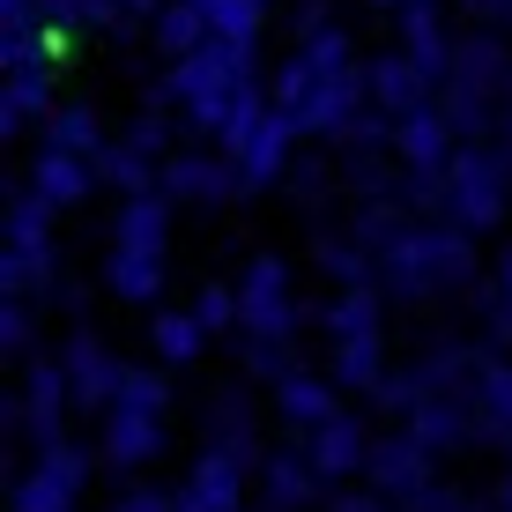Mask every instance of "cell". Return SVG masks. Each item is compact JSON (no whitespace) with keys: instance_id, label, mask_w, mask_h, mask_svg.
Instances as JSON below:
<instances>
[{"instance_id":"26","label":"cell","mask_w":512,"mask_h":512,"mask_svg":"<svg viewBox=\"0 0 512 512\" xmlns=\"http://www.w3.org/2000/svg\"><path fill=\"white\" fill-rule=\"evenodd\" d=\"M156 179H164V164H156V156H141L134 141H104V149H97V186H112L119 201L156 193Z\"/></svg>"},{"instance_id":"17","label":"cell","mask_w":512,"mask_h":512,"mask_svg":"<svg viewBox=\"0 0 512 512\" xmlns=\"http://www.w3.org/2000/svg\"><path fill=\"white\" fill-rule=\"evenodd\" d=\"M30 193H38L45 208H75V201H90L97 193V164L90 156H67V149H52V141H38V156H30Z\"/></svg>"},{"instance_id":"1","label":"cell","mask_w":512,"mask_h":512,"mask_svg":"<svg viewBox=\"0 0 512 512\" xmlns=\"http://www.w3.org/2000/svg\"><path fill=\"white\" fill-rule=\"evenodd\" d=\"M468 275H475V238L446 216H416L379 260V290H394L401 305H431V297L461 290Z\"/></svg>"},{"instance_id":"27","label":"cell","mask_w":512,"mask_h":512,"mask_svg":"<svg viewBox=\"0 0 512 512\" xmlns=\"http://www.w3.org/2000/svg\"><path fill=\"white\" fill-rule=\"evenodd\" d=\"M38 23L67 30V38H75V30H119V38H127L134 15L119 8V0H38Z\"/></svg>"},{"instance_id":"25","label":"cell","mask_w":512,"mask_h":512,"mask_svg":"<svg viewBox=\"0 0 512 512\" xmlns=\"http://www.w3.org/2000/svg\"><path fill=\"white\" fill-rule=\"evenodd\" d=\"M164 275H171V260H156V253H104V290L119 305H156Z\"/></svg>"},{"instance_id":"4","label":"cell","mask_w":512,"mask_h":512,"mask_svg":"<svg viewBox=\"0 0 512 512\" xmlns=\"http://www.w3.org/2000/svg\"><path fill=\"white\" fill-rule=\"evenodd\" d=\"M505 208H512V164L498 156V141H461L446 164V223L483 238L505 223Z\"/></svg>"},{"instance_id":"37","label":"cell","mask_w":512,"mask_h":512,"mask_svg":"<svg viewBox=\"0 0 512 512\" xmlns=\"http://www.w3.org/2000/svg\"><path fill=\"white\" fill-rule=\"evenodd\" d=\"M483 312H490V327L512 342V245H498V268H490V297H483Z\"/></svg>"},{"instance_id":"41","label":"cell","mask_w":512,"mask_h":512,"mask_svg":"<svg viewBox=\"0 0 512 512\" xmlns=\"http://www.w3.org/2000/svg\"><path fill=\"white\" fill-rule=\"evenodd\" d=\"M461 15H468L475 30H505L512 23V0H461Z\"/></svg>"},{"instance_id":"10","label":"cell","mask_w":512,"mask_h":512,"mask_svg":"<svg viewBox=\"0 0 512 512\" xmlns=\"http://www.w3.org/2000/svg\"><path fill=\"white\" fill-rule=\"evenodd\" d=\"M156 193H171V201H201V208H223V201H245V179L231 156H208V149H171L164 156V179Z\"/></svg>"},{"instance_id":"24","label":"cell","mask_w":512,"mask_h":512,"mask_svg":"<svg viewBox=\"0 0 512 512\" xmlns=\"http://www.w3.org/2000/svg\"><path fill=\"white\" fill-rule=\"evenodd\" d=\"M401 23V52L409 60H423L438 82H446V67H453V38H446V23H438V0H416V8H401L394 15Z\"/></svg>"},{"instance_id":"32","label":"cell","mask_w":512,"mask_h":512,"mask_svg":"<svg viewBox=\"0 0 512 512\" xmlns=\"http://www.w3.org/2000/svg\"><path fill=\"white\" fill-rule=\"evenodd\" d=\"M149 342H156V357H164V364H179V372H186V364L201 357L208 327L193 320V312H156V320H149Z\"/></svg>"},{"instance_id":"33","label":"cell","mask_w":512,"mask_h":512,"mask_svg":"<svg viewBox=\"0 0 512 512\" xmlns=\"http://www.w3.org/2000/svg\"><path fill=\"white\" fill-rule=\"evenodd\" d=\"M171 364H127V386H119L112 409H149V416H171Z\"/></svg>"},{"instance_id":"45","label":"cell","mask_w":512,"mask_h":512,"mask_svg":"<svg viewBox=\"0 0 512 512\" xmlns=\"http://www.w3.org/2000/svg\"><path fill=\"white\" fill-rule=\"evenodd\" d=\"M498 512H512V468H505V483H498Z\"/></svg>"},{"instance_id":"3","label":"cell","mask_w":512,"mask_h":512,"mask_svg":"<svg viewBox=\"0 0 512 512\" xmlns=\"http://www.w3.org/2000/svg\"><path fill=\"white\" fill-rule=\"evenodd\" d=\"M238 312H245V342H268V349H297L305 334V297H297V268L282 253H253L238 275Z\"/></svg>"},{"instance_id":"11","label":"cell","mask_w":512,"mask_h":512,"mask_svg":"<svg viewBox=\"0 0 512 512\" xmlns=\"http://www.w3.org/2000/svg\"><path fill=\"white\" fill-rule=\"evenodd\" d=\"M327 379L342 386V394H386V334H379V320L327 327Z\"/></svg>"},{"instance_id":"7","label":"cell","mask_w":512,"mask_h":512,"mask_svg":"<svg viewBox=\"0 0 512 512\" xmlns=\"http://www.w3.org/2000/svg\"><path fill=\"white\" fill-rule=\"evenodd\" d=\"M60 372H67V394H75V409H90V416H112L119 386H127V364H119V349H112V342H97L90 327L67 334Z\"/></svg>"},{"instance_id":"43","label":"cell","mask_w":512,"mask_h":512,"mask_svg":"<svg viewBox=\"0 0 512 512\" xmlns=\"http://www.w3.org/2000/svg\"><path fill=\"white\" fill-rule=\"evenodd\" d=\"M119 8H127V15H134V23H156V15H164V8H171V0H119Z\"/></svg>"},{"instance_id":"12","label":"cell","mask_w":512,"mask_h":512,"mask_svg":"<svg viewBox=\"0 0 512 512\" xmlns=\"http://www.w3.org/2000/svg\"><path fill=\"white\" fill-rule=\"evenodd\" d=\"M201 453H223V461H245V468H268V453H260V416H253V394L245 386H223L216 401H208V423H201Z\"/></svg>"},{"instance_id":"47","label":"cell","mask_w":512,"mask_h":512,"mask_svg":"<svg viewBox=\"0 0 512 512\" xmlns=\"http://www.w3.org/2000/svg\"><path fill=\"white\" fill-rule=\"evenodd\" d=\"M505 38H512V23H505Z\"/></svg>"},{"instance_id":"19","label":"cell","mask_w":512,"mask_h":512,"mask_svg":"<svg viewBox=\"0 0 512 512\" xmlns=\"http://www.w3.org/2000/svg\"><path fill=\"white\" fill-rule=\"evenodd\" d=\"M453 149H461V134L446 127V112H416V119H394V164L401 171H446Z\"/></svg>"},{"instance_id":"30","label":"cell","mask_w":512,"mask_h":512,"mask_svg":"<svg viewBox=\"0 0 512 512\" xmlns=\"http://www.w3.org/2000/svg\"><path fill=\"white\" fill-rule=\"evenodd\" d=\"M193 8L208 15V30L231 45H260V30H268V0H193Z\"/></svg>"},{"instance_id":"13","label":"cell","mask_w":512,"mask_h":512,"mask_svg":"<svg viewBox=\"0 0 512 512\" xmlns=\"http://www.w3.org/2000/svg\"><path fill=\"white\" fill-rule=\"evenodd\" d=\"M438 90H446V82H438L423 60H409L401 45L372 60V112H386V119H416V112H431Z\"/></svg>"},{"instance_id":"35","label":"cell","mask_w":512,"mask_h":512,"mask_svg":"<svg viewBox=\"0 0 512 512\" xmlns=\"http://www.w3.org/2000/svg\"><path fill=\"white\" fill-rule=\"evenodd\" d=\"M30 342H38V320H30V297H0V349H8L15 364H30V357H38Z\"/></svg>"},{"instance_id":"34","label":"cell","mask_w":512,"mask_h":512,"mask_svg":"<svg viewBox=\"0 0 512 512\" xmlns=\"http://www.w3.org/2000/svg\"><path fill=\"white\" fill-rule=\"evenodd\" d=\"M193 320L208 334H238L245 312H238V282H201V297H193Z\"/></svg>"},{"instance_id":"22","label":"cell","mask_w":512,"mask_h":512,"mask_svg":"<svg viewBox=\"0 0 512 512\" xmlns=\"http://www.w3.org/2000/svg\"><path fill=\"white\" fill-rule=\"evenodd\" d=\"M52 67H23V75H8V97H0V141H23L30 127H45L52 119Z\"/></svg>"},{"instance_id":"23","label":"cell","mask_w":512,"mask_h":512,"mask_svg":"<svg viewBox=\"0 0 512 512\" xmlns=\"http://www.w3.org/2000/svg\"><path fill=\"white\" fill-rule=\"evenodd\" d=\"M475 446H512V357H490L475 379Z\"/></svg>"},{"instance_id":"15","label":"cell","mask_w":512,"mask_h":512,"mask_svg":"<svg viewBox=\"0 0 512 512\" xmlns=\"http://www.w3.org/2000/svg\"><path fill=\"white\" fill-rule=\"evenodd\" d=\"M260 475L245 461H223V453H193V475L179 483V505L186 512H245Z\"/></svg>"},{"instance_id":"38","label":"cell","mask_w":512,"mask_h":512,"mask_svg":"<svg viewBox=\"0 0 512 512\" xmlns=\"http://www.w3.org/2000/svg\"><path fill=\"white\" fill-rule=\"evenodd\" d=\"M112 512H186L179 505V490H156V483H127L112 498Z\"/></svg>"},{"instance_id":"40","label":"cell","mask_w":512,"mask_h":512,"mask_svg":"<svg viewBox=\"0 0 512 512\" xmlns=\"http://www.w3.org/2000/svg\"><path fill=\"white\" fill-rule=\"evenodd\" d=\"M290 193H297L305 208H320V201H327V164H297V171H290Z\"/></svg>"},{"instance_id":"36","label":"cell","mask_w":512,"mask_h":512,"mask_svg":"<svg viewBox=\"0 0 512 512\" xmlns=\"http://www.w3.org/2000/svg\"><path fill=\"white\" fill-rule=\"evenodd\" d=\"M164 104H171V97L156 90V97H149V112H141L134 127H127V141H134L141 156H156V164H164V149H171V119H164Z\"/></svg>"},{"instance_id":"39","label":"cell","mask_w":512,"mask_h":512,"mask_svg":"<svg viewBox=\"0 0 512 512\" xmlns=\"http://www.w3.org/2000/svg\"><path fill=\"white\" fill-rule=\"evenodd\" d=\"M401 512H475V498H468L461 483H431V490H423V498H409Z\"/></svg>"},{"instance_id":"18","label":"cell","mask_w":512,"mask_h":512,"mask_svg":"<svg viewBox=\"0 0 512 512\" xmlns=\"http://www.w3.org/2000/svg\"><path fill=\"white\" fill-rule=\"evenodd\" d=\"M112 253H156V260H171V193H134V201H119Z\"/></svg>"},{"instance_id":"21","label":"cell","mask_w":512,"mask_h":512,"mask_svg":"<svg viewBox=\"0 0 512 512\" xmlns=\"http://www.w3.org/2000/svg\"><path fill=\"white\" fill-rule=\"evenodd\" d=\"M260 505H268V512L320 505V468L305 461V446H297V453H268V468H260Z\"/></svg>"},{"instance_id":"29","label":"cell","mask_w":512,"mask_h":512,"mask_svg":"<svg viewBox=\"0 0 512 512\" xmlns=\"http://www.w3.org/2000/svg\"><path fill=\"white\" fill-rule=\"evenodd\" d=\"M149 38H156V52H164V60H186V52H201L216 30H208V15L193 8V0H171V8L149 23Z\"/></svg>"},{"instance_id":"20","label":"cell","mask_w":512,"mask_h":512,"mask_svg":"<svg viewBox=\"0 0 512 512\" xmlns=\"http://www.w3.org/2000/svg\"><path fill=\"white\" fill-rule=\"evenodd\" d=\"M275 416L290 423L297 438H312L320 423L342 416V386H334V379H312V372H297V379H282V386H275Z\"/></svg>"},{"instance_id":"9","label":"cell","mask_w":512,"mask_h":512,"mask_svg":"<svg viewBox=\"0 0 512 512\" xmlns=\"http://www.w3.org/2000/svg\"><path fill=\"white\" fill-rule=\"evenodd\" d=\"M164 446H171V416H149V409H112V416H104V431H97V461L112 475L156 468V461H164Z\"/></svg>"},{"instance_id":"16","label":"cell","mask_w":512,"mask_h":512,"mask_svg":"<svg viewBox=\"0 0 512 512\" xmlns=\"http://www.w3.org/2000/svg\"><path fill=\"white\" fill-rule=\"evenodd\" d=\"M297 141H305V134H297V119H282V112L260 119V134L238 149V179H245V193L290 179V171H297Z\"/></svg>"},{"instance_id":"42","label":"cell","mask_w":512,"mask_h":512,"mask_svg":"<svg viewBox=\"0 0 512 512\" xmlns=\"http://www.w3.org/2000/svg\"><path fill=\"white\" fill-rule=\"evenodd\" d=\"M327 512H401V505H386L379 490H334V498H327Z\"/></svg>"},{"instance_id":"31","label":"cell","mask_w":512,"mask_h":512,"mask_svg":"<svg viewBox=\"0 0 512 512\" xmlns=\"http://www.w3.org/2000/svg\"><path fill=\"white\" fill-rule=\"evenodd\" d=\"M52 216L60 208H45L38 193H15V208H8V253H52Z\"/></svg>"},{"instance_id":"28","label":"cell","mask_w":512,"mask_h":512,"mask_svg":"<svg viewBox=\"0 0 512 512\" xmlns=\"http://www.w3.org/2000/svg\"><path fill=\"white\" fill-rule=\"evenodd\" d=\"M45 141H52V149H67V156H90V164H97V149H104V119H97V104H52Z\"/></svg>"},{"instance_id":"46","label":"cell","mask_w":512,"mask_h":512,"mask_svg":"<svg viewBox=\"0 0 512 512\" xmlns=\"http://www.w3.org/2000/svg\"><path fill=\"white\" fill-rule=\"evenodd\" d=\"M372 8H394V15H401V8H416V0H372Z\"/></svg>"},{"instance_id":"2","label":"cell","mask_w":512,"mask_h":512,"mask_svg":"<svg viewBox=\"0 0 512 512\" xmlns=\"http://www.w3.org/2000/svg\"><path fill=\"white\" fill-rule=\"evenodd\" d=\"M253 52L260 45H231V38H208L201 52H186V60H171V75H164V97L186 112V127H201L208 141L223 134V119L238 112V97L260 82V67H253Z\"/></svg>"},{"instance_id":"14","label":"cell","mask_w":512,"mask_h":512,"mask_svg":"<svg viewBox=\"0 0 512 512\" xmlns=\"http://www.w3.org/2000/svg\"><path fill=\"white\" fill-rule=\"evenodd\" d=\"M372 446L379 438L364 431V416L342 409L334 423H320V431L305 438V461L320 468V483H357V475H372Z\"/></svg>"},{"instance_id":"44","label":"cell","mask_w":512,"mask_h":512,"mask_svg":"<svg viewBox=\"0 0 512 512\" xmlns=\"http://www.w3.org/2000/svg\"><path fill=\"white\" fill-rule=\"evenodd\" d=\"M490 141H498V156H505V164H512V104H505V112H498V134H490Z\"/></svg>"},{"instance_id":"6","label":"cell","mask_w":512,"mask_h":512,"mask_svg":"<svg viewBox=\"0 0 512 512\" xmlns=\"http://www.w3.org/2000/svg\"><path fill=\"white\" fill-rule=\"evenodd\" d=\"M67 409H75V394H67L60 357H30L23 364V394H15V431L30 438V453L67 438Z\"/></svg>"},{"instance_id":"8","label":"cell","mask_w":512,"mask_h":512,"mask_svg":"<svg viewBox=\"0 0 512 512\" xmlns=\"http://www.w3.org/2000/svg\"><path fill=\"white\" fill-rule=\"evenodd\" d=\"M364 483H372L386 505H409L438 483V446H423L416 431H386L372 446V475H364Z\"/></svg>"},{"instance_id":"5","label":"cell","mask_w":512,"mask_h":512,"mask_svg":"<svg viewBox=\"0 0 512 512\" xmlns=\"http://www.w3.org/2000/svg\"><path fill=\"white\" fill-rule=\"evenodd\" d=\"M82 490H90V453L82 446H38L23 468V483H15V512H75Z\"/></svg>"}]
</instances>
